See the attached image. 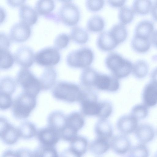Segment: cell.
Wrapping results in <instances>:
<instances>
[{
    "label": "cell",
    "instance_id": "cell-24",
    "mask_svg": "<svg viewBox=\"0 0 157 157\" xmlns=\"http://www.w3.org/2000/svg\"><path fill=\"white\" fill-rule=\"evenodd\" d=\"M84 119L79 112H74L67 116V126L78 132L84 126Z\"/></svg>",
    "mask_w": 157,
    "mask_h": 157
},
{
    "label": "cell",
    "instance_id": "cell-38",
    "mask_svg": "<svg viewBox=\"0 0 157 157\" xmlns=\"http://www.w3.org/2000/svg\"><path fill=\"white\" fill-rule=\"evenodd\" d=\"M16 87L15 82L11 77L9 76L5 77L1 80L0 93L6 94L11 95L14 92Z\"/></svg>",
    "mask_w": 157,
    "mask_h": 157
},
{
    "label": "cell",
    "instance_id": "cell-42",
    "mask_svg": "<svg viewBox=\"0 0 157 157\" xmlns=\"http://www.w3.org/2000/svg\"><path fill=\"white\" fill-rule=\"evenodd\" d=\"M69 35L61 33L57 36L54 41V47L58 50L65 48L67 46L70 40Z\"/></svg>",
    "mask_w": 157,
    "mask_h": 157
},
{
    "label": "cell",
    "instance_id": "cell-51",
    "mask_svg": "<svg viewBox=\"0 0 157 157\" xmlns=\"http://www.w3.org/2000/svg\"><path fill=\"white\" fill-rule=\"evenodd\" d=\"M125 1H108V2L109 5L113 8H121L124 5Z\"/></svg>",
    "mask_w": 157,
    "mask_h": 157
},
{
    "label": "cell",
    "instance_id": "cell-19",
    "mask_svg": "<svg viewBox=\"0 0 157 157\" xmlns=\"http://www.w3.org/2000/svg\"><path fill=\"white\" fill-rule=\"evenodd\" d=\"M98 48L103 51H109L118 45L109 31L103 32L98 36L97 41Z\"/></svg>",
    "mask_w": 157,
    "mask_h": 157
},
{
    "label": "cell",
    "instance_id": "cell-40",
    "mask_svg": "<svg viewBox=\"0 0 157 157\" xmlns=\"http://www.w3.org/2000/svg\"><path fill=\"white\" fill-rule=\"evenodd\" d=\"M148 108L144 104H136L132 108L131 114L138 120L144 119L148 114Z\"/></svg>",
    "mask_w": 157,
    "mask_h": 157
},
{
    "label": "cell",
    "instance_id": "cell-48",
    "mask_svg": "<svg viewBox=\"0 0 157 157\" xmlns=\"http://www.w3.org/2000/svg\"><path fill=\"white\" fill-rule=\"evenodd\" d=\"M7 120L3 117L0 119V136L6 131L10 125Z\"/></svg>",
    "mask_w": 157,
    "mask_h": 157
},
{
    "label": "cell",
    "instance_id": "cell-17",
    "mask_svg": "<svg viewBox=\"0 0 157 157\" xmlns=\"http://www.w3.org/2000/svg\"><path fill=\"white\" fill-rule=\"evenodd\" d=\"M47 121L48 127L59 132L67 126V116L61 111H55L49 115Z\"/></svg>",
    "mask_w": 157,
    "mask_h": 157
},
{
    "label": "cell",
    "instance_id": "cell-33",
    "mask_svg": "<svg viewBox=\"0 0 157 157\" xmlns=\"http://www.w3.org/2000/svg\"><path fill=\"white\" fill-rule=\"evenodd\" d=\"M152 6L150 0H135L133 3L132 9L134 13L144 15L149 12Z\"/></svg>",
    "mask_w": 157,
    "mask_h": 157
},
{
    "label": "cell",
    "instance_id": "cell-50",
    "mask_svg": "<svg viewBox=\"0 0 157 157\" xmlns=\"http://www.w3.org/2000/svg\"><path fill=\"white\" fill-rule=\"evenodd\" d=\"M17 152L18 157H35L34 154L26 150H21Z\"/></svg>",
    "mask_w": 157,
    "mask_h": 157
},
{
    "label": "cell",
    "instance_id": "cell-34",
    "mask_svg": "<svg viewBox=\"0 0 157 157\" xmlns=\"http://www.w3.org/2000/svg\"><path fill=\"white\" fill-rule=\"evenodd\" d=\"M88 145L85 138L77 136L70 142V148L82 156L86 152Z\"/></svg>",
    "mask_w": 157,
    "mask_h": 157
},
{
    "label": "cell",
    "instance_id": "cell-21",
    "mask_svg": "<svg viewBox=\"0 0 157 157\" xmlns=\"http://www.w3.org/2000/svg\"><path fill=\"white\" fill-rule=\"evenodd\" d=\"M94 131L97 138L108 140L111 138L113 128L110 123L106 119H100L95 124Z\"/></svg>",
    "mask_w": 157,
    "mask_h": 157
},
{
    "label": "cell",
    "instance_id": "cell-53",
    "mask_svg": "<svg viewBox=\"0 0 157 157\" xmlns=\"http://www.w3.org/2000/svg\"><path fill=\"white\" fill-rule=\"evenodd\" d=\"M151 10L153 18L157 21V0L152 6Z\"/></svg>",
    "mask_w": 157,
    "mask_h": 157
},
{
    "label": "cell",
    "instance_id": "cell-5",
    "mask_svg": "<svg viewBox=\"0 0 157 157\" xmlns=\"http://www.w3.org/2000/svg\"><path fill=\"white\" fill-rule=\"evenodd\" d=\"M94 59V54L91 49L82 47L70 52L66 57V62L70 67L85 68L89 67Z\"/></svg>",
    "mask_w": 157,
    "mask_h": 157
},
{
    "label": "cell",
    "instance_id": "cell-54",
    "mask_svg": "<svg viewBox=\"0 0 157 157\" xmlns=\"http://www.w3.org/2000/svg\"><path fill=\"white\" fill-rule=\"evenodd\" d=\"M151 43L157 48V30L153 31L151 36Z\"/></svg>",
    "mask_w": 157,
    "mask_h": 157
},
{
    "label": "cell",
    "instance_id": "cell-52",
    "mask_svg": "<svg viewBox=\"0 0 157 157\" xmlns=\"http://www.w3.org/2000/svg\"><path fill=\"white\" fill-rule=\"evenodd\" d=\"M25 1L24 0H7L8 4L10 6L15 7L21 6L23 5Z\"/></svg>",
    "mask_w": 157,
    "mask_h": 157
},
{
    "label": "cell",
    "instance_id": "cell-28",
    "mask_svg": "<svg viewBox=\"0 0 157 157\" xmlns=\"http://www.w3.org/2000/svg\"><path fill=\"white\" fill-rule=\"evenodd\" d=\"M109 31L118 45L124 41L127 37L125 25L121 23L113 25Z\"/></svg>",
    "mask_w": 157,
    "mask_h": 157
},
{
    "label": "cell",
    "instance_id": "cell-41",
    "mask_svg": "<svg viewBox=\"0 0 157 157\" xmlns=\"http://www.w3.org/2000/svg\"><path fill=\"white\" fill-rule=\"evenodd\" d=\"M101 109L98 116L100 119L105 120L111 115L113 111V106L110 102L105 100L100 101Z\"/></svg>",
    "mask_w": 157,
    "mask_h": 157
},
{
    "label": "cell",
    "instance_id": "cell-20",
    "mask_svg": "<svg viewBox=\"0 0 157 157\" xmlns=\"http://www.w3.org/2000/svg\"><path fill=\"white\" fill-rule=\"evenodd\" d=\"M56 77L57 73L53 68H45L39 78L41 89L47 90L51 88L55 83Z\"/></svg>",
    "mask_w": 157,
    "mask_h": 157
},
{
    "label": "cell",
    "instance_id": "cell-39",
    "mask_svg": "<svg viewBox=\"0 0 157 157\" xmlns=\"http://www.w3.org/2000/svg\"><path fill=\"white\" fill-rule=\"evenodd\" d=\"M118 16L120 23L125 25L132 21L134 18V13L132 9L124 6L120 8Z\"/></svg>",
    "mask_w": 157,
    "mask_h": 157
},
{
    "label": "cell",
    "instance_id": "cell-25",
    "mask_svg": "<svg viewBox=\"0 0 157 157\" xmlns=\"http://www.w3.org/2000/svg\"><path fill=\"white\" fill-rule=\"evenodd\" d=\"M151 41L150 39H146L134 36L131 43L132 49L139 53H144L150 49Z\"/></svg>",
    "mask_w": 157,
    "mask_h": 157
},
{
    "label": "cell",
    "instance_id": "cell-44",
    "mask_svg": "<svg viewBox=\"0 0 157 157\" xmlns=\"http://www.w3.org/2000/svg\"><path fill=\"white\" fill-rule=\"evenodd\" d=\"M77 132L67 126L59 133L60 138L65 141L71 142L77 136Z\"/></svg>",
    "mask_w": 157,
    "mask_h": 157
},
{
    "label": "cell",
    "instance_id": "cell-30",
    "mask_svg": "<svg viewBox=\"0 0 157 157\" xmlns=\"http://www.w3.org/2000/svg\"><path fill=\"white\" fill-rule=\"evenodd\" d=\"M149 66L145 61L140 59L133 64L132 73L134 77L138 79H142L146 76L149 71Z\"/></svg>",
    "mask_w": 157,
    "mask_h": 157
},
{
    "label": "cell",
    "instance_id": "cell-22",
    "mask_svg": "<svg viewBox=\"0 0 157 157\" xmlns=\"http://www.w3.org/2000/svg\"><path fill=\"white\" fill-rule=\"evenodd\" d=\"M153 23L149 21L144 20L139 22L136 26L134 35L146 39H150L154 31Z\"/></svg>",
    "mask_w": 157,
    "mask_h": 157
},
{
    "label": "cell",
    "instance_id": "cell-13",
    "mask_svg": "<svg viewBox=\"0 0 157 157\" xmlns=\"http://www.w3.org/2000/svg\"><path fill=\"white\" fill-rule=\"evenodd\" d=\"M110 144L112 149L120 155H124L128 153L132 147L129 138L126 135L122 134L113 137Z\"/></svg>",
    "mask_w": 157,
    "mask_h": 157
},
{
    "label": "cell",
    "instance_id": "cell-26",
    "mask_svg": "<svg viewBox=\"0 0 157 157\" xmlns=\"http://www.w3.org/2000/svg\"><path fill=\"white\" fill-rule=\"evenodd\" d=\"M110 147L108 140L97 138L90 144L91 151L95 154L101 155L106 152Z\"/></svg>",
    "mask_w": 157,
    "mask_h": 157
},
{
    "label": "cell",
    "instance_id": "cell-14",
    "mask_svg": "<svg viewBox=\"0 0 157 157\" xmlns=\"http://www.w3.org/2000/svg\"><path fill=\"white\" fill-rule=\"evenodd\" d=\"M37 135L40 142L46 146L53 147L60 138L59 132L49 127L40 129Z\"/></svg>",
    "mask_w": 157,
    "mask_h": 157
},
{
    "label": "cell",
    "instance_id": "cell-4",
    "mask_svg": "<svg viewBox=\"0 0 157 157\" xmlns=\"http://www.w3.org/2000/svg\"><path fill=\"white\" fill-rule=\"evenodd\" d=\"M17 82L23 91L36 97L42 90L39 79L28 68H22L17 73Z\"/></svg>",
    "mask_w": 157,
    "mask_h": 157
},
{
    "label": "cell",
    "instance_id": "cell-31",
    "mask_svg": "<svg viewBox=\"0 0 157 157\" xmlns=\"http://www.w3.org/2000/svg\"><path fill=\"white\" fill-rule=\"evenodd\" d=\"M54 7V3L52 0H39L35 4V9L38 14L47 17Z\"/></svg>",
    "mask_w": 157,
    "mask_h": 157
},
{
    "label": "cell",
    "instance_id": "cell-8",
    "mask_svg": "<svg viewBox=\"0 0 157 157\" xmlns=\"http://www.w3.org/2000/svg\"><path fill=\"white\" fill-rule=\"evenodd\" d=\"M59 20L65 25L73 26L78 22L80 12L77 6L70 2H65L60 8L58 13Z\"/></svg>",
    "mask_w": 157,
    "mask_h": 157
},
{
    "label": "cell",
    "instance_id": "cell-15",
    "mask_svg": "<svg viewBox=\"0 0 157 157\" xmlns=\"http://www.w3.org/2000/svg\"><path fill=\"white\" fill-rule=\"evenodd\" d=\"M134 133L139 143L145 144L152 141L155 135L153 127L147 123L139 125Z\"/></svg>",
    "mask_w": 157,
    "mask_h": 157
},
{
    "label": "cell",
    "instance_id": "cell-47",
    "mask_svg": "<svg viewBox=\"0 0 157 157\" xmlns=\"http://www.w3.org/2000/svg\"><path fill=\"white\" fill-rule=\"evenodd\" d=\"M0 48L8 49L11 41L9 36L4 33H0Z\"/></svg>",
    "mask_w": 157,
    "mask_h": 157
},
{
    "label": "cell",
    "instance_id": "cell-18",
    "mask_svg": "<svg viewBox=\"0 0 157 157\" xmlns=\"http://www.w3.org/2000/svg\"><path fill=\"white\" fill-rule=\"evenodd\" d=\"M19 16L21 22L29 26L35 24L38 19V13L31 6L23 4L19 9Z\"/></svg>",
    "mask_w": 157,
    "mask_h": 157
},
{
    "label": "cell",
    "instance_id": "cell-10",
    "mask_svg": "<svg viewBox=\"0 0 157 157\" xmlns=\"http://www.w3.org/2000/svg\"><path fill=\"white\" fill-rule=\"evenodd\" d=\"M33 50L30 47L23 45L19 47L14 54V61L22 68H28L34 61Z\"/></svg>",
    "mask_w": 157,
    "mask_h": 157
},
{
    "label": "cell",
    "instance_id": "cell-45",
    "mask_svg": "<svg viewBox=\"0 0 157 157\" xmlns=\"http://www.w3.org/2000/svg\"><path fill=\"white\" fill-rule=\"evenodd\" d=\"M11 95L6 94L0 93V108L2 110L10 108L13 104Z\"/></svg>",
    "mask_w": 157,
    "mask_h": 157
},
{
    "label": "cell",
    "instance_id": "cell-27",
    "mask_svg": "<svg viewBox=\"0 0 157 157\" xmlns=\"http://www.w3.org/2000/svg\"><path fill=\"white\" fill-rule=\"evenodd\" d=\"M70 39L75 43L81 44H85L89 38L87 31L82 28L77 26L73 27L70 32Z\"/></svg>",
    "mask_w": 157,
    "mask_h": 157
},
{
    "label": "cell",
    "instance_id": "cell-37",
    "mask_svg": "<svg viewBox=\"0 0 157 157\" xmlns=\"http://www.w3.org/2000/svg\"><path fill=\"white\" fill-rule=\"evenodd\" d=\"M127 157H149L150 152L146 144L139 143L132 147Z\"/></svg>",
    "mask_w": 157,
    "mask_h": 157
},
{
    "label": "cell",
    "instance_id": "cell-3",
    "mask_svg": "<svg viewBox=\"0 0 157 157\" xmlns=\"http://www.w3.org/2000/svg\"><path fill=\"white\" fill-rule=\"evenodd\" d=\"M36 104V97L22 91L13 102V115L17 119H26L35 109Z\"/></svg>",
    "mask_w": 157,
    "mask_h": 157
},
{
    "label": "cell",
    "instance_id": "cell-56",
    "mask_svg": "<svg viewBox=\"0 0 157 157\" xmlns=\"http://www.w3.org/2000/svg\"><path fill=\"white\" fill-rule=\"evenodd\" d=\"M151 81L157 82V67L152 71L151 74Z\"/></svg>",
    "mask_w": 157,
    "mask_h": 157
},
{
    "label": "cell",
    "instance_id": "cell-36",
    "mask_svg": "<svg viewBox=\"0 0 157 157\" xmlns=\"http://www.w3.org/2000/svg\"><path fill=\"white\" fill-rule=\"evenodd\" d=\"M0 68L6 70L11 67L14 61V58L8 49L0 48Z\"/></svg>",
    "mask_w": 157,
    "mask_h": 157
},
{
    "label": "cell",
    "instance_id": "cell-55",
    "mask_svg": "<svg viewBox=\"0 0 157 157\" xmlns=\"http://www.w3.org/2000/svg\"><path fill=\"white\" fill-rule=\"evenodd\" d=\"M2 157H18L17 152L7 151L3 154Z\"/></svg>",
    "mask_w": 157,
    "mask_h": 157
},
{
    "label": "cell",
    "instance_id": "cell-6",
    "mask_svg": "<svg viewBox=\"0 0 157 157\" xmlns=\"http://www.w3.org/2000/svg\"><path fill=\"white\" fill-rule=\"evenodd\" d=\"M97 94L91 89L83 90L82 97L79 102L82 113L87 116L98 117L100 111V102L98 101Z\"/></svg>",
    "mask_w": 157,
    "mask_h": 157
},
{
    "label": "cell",
    "instance_id": "cell-1",
    "mask_svg": "<svg viewBox=\"0 0 157 157\" xmlns=\"http://www.w3.org/2000/svg\"><path fill=\"white\" fill-rule=\"evenodd\" d=\"M105 64L112 75L118 79L128 76L132 71L133 66L130 61L115 52L110 53L107 56Z\"/></svg>",
    "mask_w": 157,
    "mask_h": 157
},
{
    "label": "cell",
    "instance_id": "cell-9",
    "mask_svg": "<svg viewBox=\"0 0 157 157\" xmlns=\"http://www.w3.org/2000/svg\"><path fill=\"white\" fill-rule=\"evenodd\" d=\"M118 79L113 76L98 73L95 79L94 87L109 92L117 91L120 87Z\"/></svg>",
    "mask_w": 157,
    "mask_h": 157
},
{
    "label": "cell",
    "instance_id": "cell-46",
    "mask_svg": "<svg viewBox=\"0 0 157 157\" xmlns=\"http://www.w3.org/2000/svg\"><path fill=\"white\" fill-rule=\"evenodd\" d=\"M104 1L103 0H87L86 5L87 9L92 12H96L101 10L103 7Z\"/></svg>",
    "mask_w": 157,
    "mask_h": 157
},
{
    "label": "cell",
    "instance_id": "cell-35",
    "mask_svg": "<svg viewBox=\"0 0 157 157\" xmlns=\"http://www.w3.org/2000/svg\"><path fill=\"white\" fill-rule=\"evenodd\" d=\"M105 25L104 19L99 15H95L88 20L86 27L87 29L90 32H98L103 30Z\"/></svg>",
    "mask_w": 157,
    "mask_h": 157
},
{
    "label": "cell",
    "instance_id": "cell-2",
    "mask_svg": "<svg viewBox=\"0 0 157 157\" xmlns=\"http://www.w3.org/2000/svg\"><path fill=\"white\" fill-rule=\"evenodd\" d=\"M52 93L53 97L57 100L73 103L80 102L83 90L75 83L60 81L53 89Z\"/></svg>",
    "mask_w": 157,
    "mask_h": 157
},
{
    "label": "cell",
    "instance_id": "cell-7",
    "mask_svg": "<svg viewBox=\"0 0 157 157\" xmlns=\"http://www.w3.org/2000/svg\"><path fill=\"white\" fill-rule=\"evenodd\" d=\"M34 61L39 65L47 67L57 64L60 59L58 50L54 47H48L42 48L34 55Z\"/></svg>",
    "mask_w": 157,
    "mask_h": 157
},
{
    "label": "cell",
    "instance_id": "cell-32",
    "mask_svg": "<svg viewBox=\"0 0 157 157\" xmlns=\"http://www.w3.org/2000/svg\"><path fill=\"white\" fill-rule=\"evenodd\" d=\"M0 136L6 144L9 145L14 144L20 137L17 128L11 124Z\"/></svg>",
    "mask_w": 157,
    "mask_h": 157
},
{
    "label": "cell",
    "instance_id": "cell-11",
    "mask_svg": "<svg viewBox=\"0 0 157 157\" xmlns=\"http://www.w3.org/2000/svg\"><path fill=\"white\" fill-rule=\"evenodd\" d=\"M31 33V30L29 26L20 22L15 23L12 26L9 36L11 41L21 42L26 40Z\"/></svg>",
    "mask_w": 157,
    "mask_h": 157
},
{
    "label": "cell",
    "instance_id": "cell-29",
    "mask_svg": "<svg viewBox=\"0 0 157 157\" xmlns=\"http://www.w3.org/2000/svg\"><path fill=\"white\" fill-rule=\"evenodd\" d=\"M17 129L20 137L24 139L32 138L37 133L35 125L32 123L28 121L22 122Z\"/></svg>",
    "mask_w": 157,
    "mask_h": 157
},
{
    "label": "cell",
    "instance_id": "cell-16",
    "mask_svg": "<svg viewBox=\"0 0 157 157\" xmlns=\"http://www.w3.org/2000/svg\"><path fill=\"white\" fill-rule=\"evenodd\" d=\"M143 104L148 107L157 104V82L151 81L144 87L142 92Z\"/></svg>",
    "mask_w": 157,
    "mask_h": 157
},
{
    "label": "cell",
    "instance_id": "cell-12",
    "mask_svg": "<svg viewBox=\"0 0 157 157\" xmlns=\"http://www.w3.org/2000/svg\"><path fill=\"white\" fill-rule=\"evenodd\" d=\"M138 125V120L131 114L121 117L117 124L119 131L126 135L134 132Z\"/></svg>",
    "mask_w": 157,
    "mask_h": 157
},
{
    "label": "cell",
    "instance_id": "cell-57",
    "mask_svg": "<svg viewBox=\"0 0 157 157\" xmlns=\"http://www.w3.org/2000/svg\"><path fill=\"white\" fill-rule=\"evenodd\" d=\"M153 157H157V151L155 153Z\"/></svg>",
    "mask_w": 157,
    "mask_h": 157
},
{
    "label": "cell",
    "instance_id": "cell-23",
    "mask_svg": "<svg viewBox=\"0 0 157 157\" xmlns=\"http://www.w3.org/2000/svg\"><path fill=\"white\" fill-rule=\"evenodd\" d=\"M98 72L94 68L88 67L85 68L80 76V81L86 89H91L94 87L96 77Z\"/></svg>",
    "mask_w": 157,
    "mask_h": 157
},
{
    "label": "cell",
    "instance_id": "cell-49",
    "mask_svg": "<svg viewBox=\"0 0 157 157\" xmlns=\"http://www.w3.org/2000/svg\"><path fill=\"white\" fill-rule=\"evenodd\" d=\"M81 156L70 148L64 150L61 154V157H81Z\"/></svg>",
    "mask_w": 157,
    "mask_h": 157
},
{
    "label": "cell",
    "instance_id": "cell-43",
    "mask_svg": "<svg viewBox=\"0 0 157 157\" xmlns=\"http://www.w3.org/2000/svg\"><path fill=\"white\" fill-rule=\"evenodd\" d=\"M35 157H58L56 150L53 147L43 146L35 154Z\"/></svg>",
    "mask_w": 157,
    "mask_h": 157
}]
</instances>
